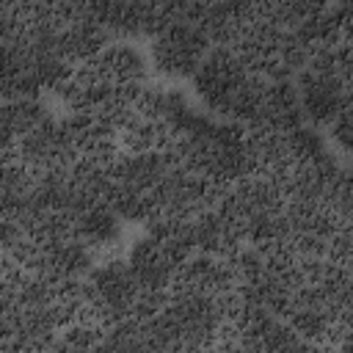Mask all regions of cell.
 Here are the masks:
<instances>
[{"label": "cell", "mask_w": 353, "mask_h": 353, "mask_svg": "<svg viewBox=\"0 0 353 353\" xmlns=\"http://www.w3.org/2000/svg\"><path fill=\"white\" fill-rule=\"evenodd\" d=\"M85 292H88V312L110 328L113 323L132 317V303L141 292V284L130 270V262L113 259L99 268H91L85 279Z\"/></svg>", "instance_id": "cell-1"}, {"label": "cell", "mask_w": 353, "mask_h": 353, "mask_svg": "<svg viewBox=\"0 0 353 353\" xmlns=\"http://www.w3.org/2000/svg\"><path fill=\"white\" fill-rule=\"evenodd\" d=\"M210 50L212 41L193 22H174L152 39L154 69L168 77H193Z\"/></svg>", "instance_id": "cell-2"}, {"label": "cell", "mask_w": 353, "mask_h": 353, "mask_svg": "<svg viewBox=\"0 0 353 353\" xmlns=\"http://www.w3.org/2000/svg\"><path fill=\"white\" fill-rule=\"evenodd\" d=\"M248 74L251 72L245 69V63L240 61V55L232 47H212L193 74V88L201 97V102L207 105V110L221 116L226 102L245 83Z\"/></svg>", "instance_id": "cell-3"}, {"label": "cell", "mask_w": 353, "mask_h": 353, "mask_svg": "<svg viewBox=\"0 0 353 353\" xmlns=\"http://www.w3.org/2000/svg\"><path fill=\"white\" fill-rule=\"evenodd\" d=\"M17 152H19V160L25 165H30L36 174L61 171V168H69L77 160L66 119H52V116L44 119L36 130H30L19 141Z\"/></svg>", "instance_id": "cell-4"}, {"label": "cell", "mask_w": 353, "mask_h": 353, "mask_svg": "<svg viewBox=\"0 0 353 353\" xmlns=\"http://www.w3.org/2000/svg\"><path fill=\"white\" fill-rule=\"evenodd\" d=\"M295 85L301 94V108H303L306 124L331 127L336 121V116L350 105V97H347L342 80L320 74L314 69H303L295 77Z\"/></svg>", "instance_id": "cell-5"}, {"label": "cell", "mask_w": 353, "mask_h": 353, "mask_svg": "<svg viewBox=\"0 0 353 353\" xmlns=\"http://www.w3.org/2000/svg\"><path fill=\"white\" fill-rule=\"evenodd\" d=\"M240 287L226 256H212V254H193L185 259L174 276L171 290L176 292H201V295H221L226 290Z\"/></svg>", "instance_id": "cell-6"}, {"label": "cell", "mask_w": 353, "mask_h": 353, "mask_svg": "<svg viewBox=\"0 0 353 353\" xmlns=\"http://www.w3.org/2000/svg\"><path fill=\"white\" fill-rule=\"evenodd\" d=\"M94 268V248L77 237L39 243L36 259L30 265L33 273H44L52 279H83Z\"/></svg>", "instance_id": "cell-7"}, {"label": "cell", "mask_w": 353, "mask_h": 353, "mask_svg": "<svg viewBox=\"0 0 353 353\" xmlns=\"http://www.w3.org/2000/svg\"><path fill=\"white\" fill-rule=\"evenodd\" d=\"M301 124H306V119H303L301 94H298L295 80H268L262 113L248 127H268V130H279V132H292Z\"/></svg>", "instance_id": "cell-8"}, {"label": "cell", "mask_w": 353, "mask_h": 353, "mask_svg": "<svg viewBox=\"0 0 353 353\" xmlns=\"http://www.w3.org/2000/svg\"><path fill=\"white\" fill-rule=\"evenodd\" d=\"M127 262L143 290H171L174 276L179 270V262L152 234H146L141 243L132 245Z\"/></svg>", "instance_id": "cell-9"}, {"label": "cell", "mask_w": 353, "mask_h": 353, "mask_svg": "<svg viewBox=\"0 0 353 353\" xmlns=\"http://www.w3.org/2000/svg\"><path fill=\"white\" fill-rule=\"evenodd\" d=\"M55 94L72 113H97L113 94V83H108L91 63H80Z\"/></svg>", "instance_id": "cell-10"}, {"label": "cell", "mask_w": 353, "mask_h": 353, "mask_svg": "<svg viewBox=\"0 0 353 353\" xmlns=\"http://www.w3.org/2000/svg\"><path fill=\"white\" fill-rule=\"evenodd\" d=\"M193 237H196V251L212 256H229L245 243V232L240 229V223H234L218 207L204 210L193 218Z\"/></svg>", "instance_id": "cell-11"}, {"label": "cell", "mask_w": 353, "mask_h": 353, "mask_svg": "<svg viewBox=\"0 0 353 353\" xmlns=\"http://www.w3.org/2000/svg\"><path fill=\"white\" fill-rule=\"evenodd\" d=\"M44 119H50L44 102L39 97H19V99H6L3 105V163L17 160L19 141L36 130Z\"/></svg>", "instance_id": "cell-12"}, {"label": "cell", "mask_w": 353, "mask_h": 353, "mask_svg": "<svg viewBox=\"0 0 353 353\" xmlns=\"http://www.w3.org/2000/svg\"><path fill=\"white\" fill-rule=\"evenodd\" d=\"M171 160L165 152H121L113 163V179L138 190H154L160 179L171 171Z\"/></svg>", "instance_id": "cell-13"}, {"label": "cell", "mask_w": 353, "mask_h": 353, "mask_svg": "<svg viewBox=\"0 0 353 353\" xmlns=\"http://www.w3.org/2000/svg\"><path fill=\"white\" fill-rule=\"evenodd\" d=\"M113 41L110 30L97 25V22H69L66 28H61L58 33V55L72 63V66H80V63H88L91 58H97L108 44Z\"/></svg>", "instance_id": "cell-14"}, {"label": "cell", "mask_w": 353, "mask_h": 353, "mask_svg": "<svg viewBox=\"0 0 353 353\" xmlns=\"http://www.w3.org/2000/svg\"><path fill=\"white\" fill-rule=\"evenodd\" d=\"M108 83H143L146 77V61L130 41H110L97 58L88 61Z\"/></svg>", "instance_id": "cell-15"}, {"label": "cell", "mask_w": 353, "mask_h": 353, "mask_svg": "<svg viewBox=\"0 0 353 353\" xmlns=\"http://www.w3.org/2000/svg\"><path fill=\"white\" fill-rule=\"evenodd\" d=\"M121 234V218L108 201H97L74 212V237L91 248L113 245Z\"/></svg>", "instance_id": "cell-16"}, {"label": "cell", "mask_w": 353, "mask_h": 353, "mask_svg": "<svg viewBox=\"0 0 353 353\" xmlns=\"http://www.w3.org/2000/svg\"><path fill=\"white\" fill-rule=\"evenodd\" d=\"M105 201L116 210V215L121 221H141V223H149L154 215H157V204L152 199V190H138V188H130V185H121L113 179V185L108 188V196Z\"/></svg>", "instance_id": "cell-17"}, {"label": "cell", "mask_w": 353, "mask_h": 353, "mask_svg": "<svg viewBox=\"0 0 353 353\" xmlns=\"http://www.w3.org/2000/svg\"><path fill=\"white\" fill-rule=\"evenodd\" d=\"M287 141H290V154L295 163H309L325 154V138L320 135V127L314 124L295 127L292 132H287Z\"/></svg>", "instance_id": "cell-18"}, {"label": "cell", "mask_w": 353, "mask_h": 353, "mask_svg": "<svg viewBox=\"0 0 353 353\" xmlns=\"http://www.w3.org/2000/svg\"><path fill=\"white\" fill-rule=\"evenodd\" d=\"M331 6V0H273L270 3V14L284 25V28H295L301 19H306L309 14L320 11Z\"/></svg>", "instance_id": "cell-19"}, {"label": "cell", "mask_w": 353, "mask_h": 353, "mask_svg": "<svg viewBox=\"0 0 353 353\" xmlns=\"http://www.w3.org/2000/svg\"><path fill=\"white\" fill-rule=\"evenodd\" d=\"M328 259L353 270V221H342V226L334 232L328 243Z\"/></svg>", "instance_id": "cell-20"}, {"label": "cell", "mask_w": 353, "mask_h": 353, "mask_svg": "<svg viewBox=\"0 0 353 353\" xmlns=\"http://www.w3.org/2000/svg\"><path fill=\"white\" fill-rule=\"evenodd\" d=\"M331 138H334V143L342 149V152H347V154H353V102L336 116V121L331 124Z\"/></svg>", "instance_id": "cell-21"}, {"label": "cell", "mask_w": 353, "mask_h": 353, "mask_svg": "<svg viewBox=\"0 0 353 353\" xmlns=\"http://www.w3.org/2000/svg\"><path fill=\"white\" fill-rule=\"evenodd\" d=\"M336 347H342V350H353V328H347V331L336 339Z\"/></svg>", "instance_id": "cell-22"}, {"label": "cell", "mask_w": 353, "mask_h": 353, "mask_svg": "<svg viewBox=\"0 0 353 353\" xmlns=\"http://www.w3.org/2000/svg\"><path fill=\"white\" fill-rule=\"evenodd\" d=\"M130 3H154V0H130Z\"/></svg>", "instance_id": "cell-23"}]
</instances>
